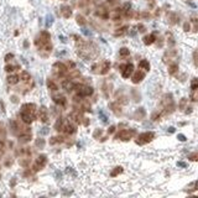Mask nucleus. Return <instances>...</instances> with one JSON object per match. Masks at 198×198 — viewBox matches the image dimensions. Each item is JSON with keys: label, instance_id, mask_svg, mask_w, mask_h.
Listing matches in <instances>:
<instances>
[{"label": "nucleus", "instance_id": "47", "mask_svg": "<svg viewBox=\"0 0 198 198\" xmlns=\"http://www.w3.org/2000/svg\"><path fill=\"white\" fill-rule=\"evenodd\" d=\"M193 92H194V93L191 96V99H192L193 102H197V100H198V93H196V90H193Z\"/></svg>", "mask_w": 198, "mask_h": 198}, {"label": "nucleus", "instance_id": "38", "mask_svg": "<svg viewBox=\"0 0 198 198\" xmlns=\"http://www.w3.org/2000/svg\"><path fill=\"white\" fill-rule=\"evenodd\" d=\"M52 23H53V17H52L51 15H47V17H46V26L50 27L52 25Z\"/></svg>", "mask_w": 198, "mask_h": 198}, {"label": "nucleus", "instance_id": "26", "mask_svg": "<svg viewBox=\"0 0 198 198\" xmlns=\"http://www.w3.org/2000/svg\"><path fill=\"white\" fill-rule=\"evenodd\" d=\"M8 83L9 84H16V83L19 82V77L16 76V75H13V76H9L8 78Z\"/></svg>", "mask_w": 198, "mask_h": 198}, {"label": "nucleus", "instance_id": "3", "mask_svg": "<svg viewBox=\"0 0 198 198\" xmlns=\"http://www.w3.org/2000/svg\"><path fill=\"white\" fill-rule=\"evenodd\" d=\"M154 138H155V133H152V131L142 133V134H140L139 136H138V139H136V144H138V145H145V144L150 142Z\"/></svg>", "mask_w": 198, "mask_h": 198}, {"label": "nucleus", "instance_id": "6", "mask_svg": "<svg viewBox=\"0 0 198 198\" xmlns=\"http://www.w3.org/2000/svg\"><path fill=\"white\" fill-rule=\"evenodd\" d=\"M46 162H47V156L46 155H40L36 159L35 163H34V171H40L46 165Z\"/></svg>", "mask_w": 198, "mask_h": 198}, {"label": "nucleus", "instance_id": "18", "mask_svg": "<svg viewBox=\"0 0 198 198\" xmlns=\"http://www.w3.org/2000/svg\"><path fill=\"white\" fill-rule=\"evenodd\" d=\"M145 115H146V113H145V109H144V108H139V109H136V111H135L134 118L136 119V120H141V119L145 118Z\"/></svg>", "mask_w": 198, "mask_h": 198}, {"label": "nucleus", "instance_id": "49", "mask_svg": "<svg viewBox=\"0 0 198 198\" xmlns=\"http://www.w3.org/2000/svg\"><path fill=\"white\" fill-rule=\"evenodd\" d=\"M177 139H178L180 141H186V136L183 134H178V136H177Z\"/></svg>", "mask_w": 198, "mask_h": 198}, {"label": "nucleus", "instance_id": "1", "mask_svg": "<svg viewBox=\"0 0 198 198\" xmlns=\"http://www.w3.org/2000/svg\"><path fill=\"white\" fill-rule=\"evenodd\" d=\"M162 105H163V109H165V114H170L175 109V105H173V98H172V94L171 93H167V94H165L162 97Z\"/></svg>", "mask_w": 198, "mask_h": 198}, {"label": "nucleus", "instance_id": "54", "mask_svg": "<svg viewBox=\"0 0 198 198\" xmlns=\"http://www.w3.org/2000/svg\"><path fill=\"white\" fill-rule=\"evenodd\" d=\"M114 131H115V126H114V125H111V126L108 129V133L111 134V133H114Z\"/></svg>", "mask_w": 198, "mask_h": 198}, {"label": "nucleus", "instance_id": "5", "mask_svg": "<svg viewBox=\"0 0 198 198\" xmlns=\"http://www.w3.org/2000/svg\"><path fill=\"white\" fill-rule=\"evenodd\" d=\"M52 68H53V72H55V73H56L57 76H59V77L65 76L67 72H68V67H67L66 65L62 63V62H56Z\"/></svg>", "mask_w": 198, "mask_h": 198}, {"label": "nucleus", "instance_id": "19", "mask_svg": "<svg viewBox=\"0 0 198 198\" xmlns=\"http://www.w3.org/2000/svg\"><path fill=\"white\" fill-rule=\"evenodd\" d=\"M156 41V36H155V34H150V35H148V36H145L144 37V44L146 45V46H150L151 44H154Z\"/></svg>", "mask_w": 198, "mask_h": 198}, {"label": "nucleus", "instance_id": "61", "mask_svg": "<svg viewBox=\"0 0 198 198\" xmlns=\"http://www.w3.org/2000/svg\"><path fill=\"white\" fill-rule=\"evenodd\" d=\"M169 131H170V133H175V128H170Z\"/></svg>", "mask_w": 198, "mask_h": 198}, {"label": "nucleus", "instance_id": "8", "mask_svg": "<svg viewBox=\"0 0 198 198\" xmlns=\"http://www.w3.org/2000/svg\"><path fill=\"white\" fill-rule=\"evenodd\" d=\"M20 117H21L23 121L26 123V124H31L34 121L35 117H34V114L32 113H27V111H21V114H20Z\"/></svg>", "mask_w": 198, "mask_h": 198}, {"label": "nucleus", "instance_id": "51", "mask_svg": "<svg viewBox=\"0 0 198 198\" xmlns=\"http://www.w3.org/2000/svg\"><path fill=\"white\" fill-rule=\"evenodd\" d=\"M4 154V144L0 141V157H2V155Z\"/></svg>", "mask_w": 198, "mask_h": 198}, {"label": "nucleus", "instance_id": "37", "mask_svg": "<svg viewBox=\"0 0 198 198\" xmlns=\"http://www.w3.org/2000/svg\"><path fill=\"white\" fill-rule=\"evenodd\" d=\"M188 159H190L191 161H198V151H196V152L191 154V155L188 156Z\"/></svg>", "mask_w": 198, "mask_h": 198}, {"label": "nucleus", "instance_id": "33", "mask_svg": "<svg viewBox=\"0 0 198 198\" xmlns=\"http://www.w3.org/2000/svg\"><path fill=\"white\" fill-rule=\"evenodd\" d=\"M35 145H36V148H38V149H42V148L45 146V140H44V139H36Z\"/></svg>", "mask_w": 198, "mask_h": 198}, {"label": "nucleus", "instance_id": "57", "mask_svg": "<svg viewBox=\"0 0 198 198\" xmlns=\"http://www.w3.org/2000/svg\"><path fill=\"white\" fill-rule=\"evenodd\" d=\"M47 133H48V129L47 128H44V130H41V134H44V135L47 134Z\"/></svg>", "mask_w": 198, "mask_h": 198}, {"label": "nucleus", "instance_id": "31", "mask_svg": "<svg viewBox=\"0 0 198 198\" xmlns=\"http://www.w3.org/2000/svg\"><path fill=\"white\" fill-rule=\"evenodd\" d=\"M123 172V167H120V166H118V167H115L113 171H111V173H110V176L111 177H115V176H118L119 173H121Z\"/></svg>", "mask_w": 198, "mask_h": 198}, {"label": "nucleus", "instance_id": "7", "mask_svg": "<svg viewBox=\"0 0 198 198\" xmlns=\"http://www.w3.org/2000/svg\"><path fill=\"white\" fill-rule=\"evenodd\" d=\"M121 76L123 78H129L131 76V73L134 72V65L133 63H128L125 66H121Z\"/></svg>", "mask_w": 198, "mask_h": 198}, {"label": "nucleus", "instance_id": "59", "mask_svg": "<svg viewBox=\"0 0 198 198\" xmlns=\"http://www.w3.org/2000/svg\"><path fill=\"white\" fill-rule=\"evenodd\" d=\"M11 100H13L14 103H16V102H17V98H16V97H13V98H11Z\"/></svg>", "mask_w": 198, "mask_h": 198}, {"label": "nucleus", "instance_id": "22", "mask_svg": "<svg viewBox=\"0 0 198 198\" xmlns=\"http://www.w3.org/2000/svg\"><path fill=\"white\" fill-rule=\"evenodd\" d=\"M69 118H71V120H73L76 124H82V120H81V114L79 113H77V111H75V113H72L71 115H69Z\"/></svg>", "mask_w": 198, "mask_h": 198}, {"label": "nucleus", "instance_id": "36", "mask_svg": "<svg viewBox=\"0 0 198 198\" xmlns=\"http://www.w3.org/2000/svg\"><path fill=\"white\" fill-rule=\"evenodd\" d=\"M191 89H192V90H197V89H198V79H197V78H193V79H192Z\"/></svg>", "mask_w": 198, "mask_h": 198}, {"label": "nucleus", "instance_id": "50", "mask_svg": "<svg viewBox=\"0 0 198 198\" xmlns=\"http://www.w3.org/2000/svg\"><path fill=\"white\" fill-rule=\"evenodd\" d=\"M129 9H130V4H129V3L124 4V6H123V11H128Z\"/></svg>", "mask_w": 198, "mask_h": 198}, {"label": "nucleus", "instance_id": "46", "mask_svg": "<svg viewBox=\"0 0 198 198\" xmlns=\"http://www.w3.org/2000/svg\"><path fill=\"white\" fill-rule=\"evenodd\" d=\"M183 30L186 31V32H188V31L191 30V25H190V23H184V24H183Z\"/></svg>", "mask_w": 198, "mask_h": 198}, {"label": "nucleus", "instance_id": "24", "mask_svg": "<svg viewBox=\"0 0 198 198\" xmlns=\"http://www.w3.org/2000/svg\"><path fill=\"white\" fill-rule=\"evenodd\" d=\"M63 125H65V119L63 118H58L57 121H56V124H55V129L58 130V131H61L62 128H63Z\"/></svg>", "mask_w": 198, "mask_h": 198}, {"label": "nucleus", "instance_id": "48", "mask_svg": "<svg viewBox=\"0 0 198 198\" xmlns=\"http://www.w3.org/2000/svg\"><path fill=\"white\" fill-rule=\"evenodd\" d=\"M11 58H14V55H13V53H8V55L5 56V61H8V62L11 61Z\"/></svg>", "mask_w": 198, "mask_h": 198}, {"label": "nucleus", "instance_id": "11", "mask_svg": "<svg viewBox=\"0 0 198 198\" xmlns=\"http://www.w3.org/2000/svg\"><path fill=\"white\" fill-rule=\"evenodd\" d=\"M144 78H145V73L142 71H138V72H135L134 73L131 81H133V83H135V84H138V83H140Z\"/></svg>", "mask_w": 198, "mask_h": 198}, {"label": "nucleus", "instance_id": "43", "mask_svg": "<svg viewBox=\"0 0 198 198\" xmlns=\"http://www.w3.org/2000/svg\"><path fill=\"white\" fill-rule=\"evenodd\" d=\"M160 117H161V114H160V113H157V111H155V113H152L151 119H152V120H159V119H160Z\"/></svg>", "mask_w": 198, "mask_h": 198}, {"label": "nucleus", "instance_id": "45", "mask_svg": "<svg viewBox=\"0 0 198 198\" xmlns=\"http://www.w3.org/2000/svg\"><path fill=\"white\" fill-rule=\"evenodd\" d=\"M102 129H98V130H96L94 131V134H93V138H94V139H98V136H99V135H102Z\"/></svg>", "mask_w": 198, "mask_h": 198}, {"label": "nucleus", "instance_id": "16", "mask_svg": "<svg viewBox=\"0 0 198 198\" xmlns=\"http://www.w3.org/2000/svg\"><path fill=\"white\" fill-rule=\"evenodd\" d=\"M36 110V105L32 103H27V104H24V105L21 107V111H27V113H35Z\"/></svg>", "mask_w": 198, "mask_h": 198}, {"label": "nucleus", "instance_id": "12", "mask_svg": "<svg viewBox=\"0 0 198 198\" xmlns=\"http://www.w3.org/2000/svg\"><path fill=\"white\" fill-rule=\"evenodd\" d=\"M62 131H63L65 134L72 135V134H75V133L77 131V129H76L75 125H72L71 123H68V124H65V125H63V128H62Z\"/></svg>", "mask_w": 198, "mask_h": 198}, {"label": "nucleus", "instance_id": "40", "mask_svg": "<svg viewBox=\"0 0 198 198\" xmlns=\"http://www.w3.org/2000/svg\"><path fill=\"white\" fill-rule=\"evenodd\" d=\"M186 104H187V98H182L181 102H180V110H183L184 109Z\"/></svg>", "mask_w": 198, "mask_h": 198}, {"label": "nucleus", "instance_id": "56", "mask_svg": "<svg viewBox=\"0 0 198 198\" xmlns=\"http://www.w3.org/2000/svg\"><path fill=\"white\" fill-rule=\"evenodd\" d=\"M177 166H181V167H186L187 165H186L184 162H177Z\"/></svg>", "mask_w": 198, "mask_h": 198}, {"label": "nucleus", "instance_id": "13", "mask_svg": "<svg viewBox=\"0 0 198 198\" xmlns=\"http://www.w3.org/2000/svg\"><path fill=\"white\" fill-rule=\"evenodd\" d=\"M61 14L63 17L66 19H69L72 16V8L68 6V5H62L61 6Z\"/></svg>", "mask_w": 198, "mask_h": 198}, {"label": "nucleus", "instance_id": "2", "mask_svg": "<svg viewBox=\"0 0 198 198\" xmlns=\"http://www.w3.org/2000/svg\"><path fill=\"white\" fill-rule=\"evenodd\" d=\"M135 135H136V130H135V129H124V130H121V131H119L117 134L115 139L123 140V141H128L131 138H134Z\"/></svg>", "mask_w": 198, "mask_h": 198}, {"label": "nucleus", "instance_id": "58", "mask_svg": "<svg viewBox=\"0 0 198 198\" xmlns=\"http://www.w3.org/2000/svg\"><path fill=\"white\" fill-rule=\"evenodd\" d=\"M83 124H84V125H86V126H87V125L89 124V120H88V119L86 118V120H84V123H83Z\"/></svg>", "mask_w": 198, "mask_h": 198}, {"label": "nucleus", "instance_id": "27", "mask_svg": "<svg viewBox=\"0 0 198 198\" xmlns=\"http://www.w3.org/2000/svg\"><path fill=\"white\" fill-rule=\"evenodd\" d=\"M31 140V134L30 133H24L21 136H20V142H29Z\"/></svg>", "mask_w": 198, "mask_h": 198}, {"label": "nucleus", "instance_id": "52", "mask_svg": "<svg viewBox=\"0 0 198 198\" xmlns=\"http://www.w3.org/2000/svg\"><path fill=\"white\" fill-rule=\"evenodd\" d=\"M169 36H170V40H169V45H170V46H173V45H175L173 37H172V35H170V34H169Z\"/></svg>", "mask_w": 198, "mask_h": 198}, {"label": "nucleus", "instance_id": "20", "mask_svg": "<svg viewBox=\"0 0 198 198\" xmlns=\"http://www.w3.org/2000/svg\"><path fill=\"white\" fill-rule=\"evenodd\" d=\"M110 109L113 110V113L115 114V115H121V109H120V105L119 103H111L110 104Z\"/></svg>", "mask_w": 198, "mask_h": 198}, {"label": "nucleus", "instance_id": "42", "mask_svg": "<svg viewBox=\"0 0 198 198\" xmlns=\"http://www.w3.org/2000/svg\"><path fill=\"white\" fill-rule=\"evenodd\" d=\"M77 23H78L79 25H84V24H86V20H84V17H83V16L77 15Z\"/></svg>", "mask_w": 198, "mask_h": 198}, {"label": "nucleus", "instance_id": "35", "mask_svg": "<svg viewBox=\"0 0 198 198\" xmlns=\"http://www.w3.org/2000/svg\"><path fill=\"white\" fill-rule=\"evenodd\" d=\"M128 30V26H123L121 29H118V31H115V36H120V35H124L125 31Z\"/></svg>", "mask_w": 198, "mask_h": 198}, {"label": "nucleus", "instance_id": "30", "mask_svg": "<svg viewBox=\"0 0 198 198\" xmlns=\"http://www.w3.org/2000/svg\"><path fill=\"white\" fill-rule=\"evenodd\" d=\"M47 87H48V89H51V90H57L58 88H57V84L55 82H52L51 79H48L47 81Z\"/></svg>", "mask_w": 198, "mask_h": 198}, {"label": "nucleus", "instance_id": "15", "mask_svg": "<svg viewBox=\"0 0 198 198\" xmlns=\"http://www.w3.org/2000/svg\"><path fill=\"white\" fill-rule=\"evenodd\" d=\"M38 118L41 121H44V123H47L48 120V117H47V110L45 107H41L40 110H38Z\"/></svg>", "mask_w": 198, "mask_h": 198}, {"label": "nucleus", "instance_id": "17", "mask_svg": "<svg viewBox=\"0 0 198 198\" xmlns=\"http://www.w3.org/2000/svg\"><path fill=\"white\" fill-rule=\"evenodd\" d=\"M110 69V62L109 61H104L103 63L100 65V71H99V73L100 75H107L108 72Z\"/></svg>", "mask_w": 198, "mask_h": 198}, {"label": "nucleus", "instance_id": "25", "mask_svg": "<svg viewBox=\"0 0 198 198\" xmlns=\"http://www.w3.org/2000/svg\"><path fill=\"white\" fill-rule=\"evenodd\" d=\"M177 71H178V65H177V63H171L170 67H169V73L171 76H173L175 73H177Z\"/></svg>", "mask_w": 198, "mask_h": 198}, {"label": "nucleus", "instance_id": "29", "mask_svg": "<svg viewBox=\"0 0 198 198\" xmlns=\"http://www.w3.org/2000/svg\"><path fill=\"white\" fill-rule=\"evenodd\" d=\"M63 141V138H61V136H53V138H51L50 140V144L51 145H55V144H59Z\"/></svg>", "mask_w": 198, "mask_h": 198}, {"label": "nucleus", "instance_id": "32", "mask_svg": "<svg viewBox=\"0 0 198 198\" xmlns=\"http://www.w3.org/2000/svg\"><path fill=\"white\" fill-rule=\"evenodd\" d=\"M119 55H120L121 57L129 56V55H130V51H129V48H126V47H123V48H120V51H119Z\"/></svg>", "mask_w": 198, "mask_h": 198}, {"label": "nucleus", "instance_id": "39", "mask_svg": "<svg viewBox=\"0 0 198 198\" xmlns=\"http://www.w3.org/2000/svg\"><path fill=\"white\" fill-rule=\"evenodd\" d=\"M19 67L17 66H13V65H8L6 67H5V71L6 72H13V71H15V69H17Z\"/></svg>", "mask_w": 198, "mask_h": 198}, {"label": "nucleus", "instance_id": "14", "mask_svg": "<svg viewBox=\"0 0 198 198\" xmlns=\"http://www.w3.org/2000/svg\"><path fill=\"white\" fill-rule=\"evenodd\" d=\"M52 99H53V102L56 104H58V105H66V103H67V99L65 96H62V94H56L52 97Z\"/></svg>", "mask_w": 198, "mask_h": 198}, {"label": "nucleus", "instance_id": "10", "mask_svg": "<svg viewBox=\"0 0 198 198\" xmlns=\"http://www.w3.org/2000/svg\"><path fill=\"white\" fill-rule=\"evenodd\" d=\"M76 86H77V83L72 82L71 79H66V81L62 82V87H63V89H66V90H73V89H76Z\"/></svg>", "mask_w": 198, "mask_h": 198}, {"label": "nucleus", "instance_id": "41", "mask_svg": "<svg viewBox=\"0 0 198 198\" xmlns=\"http://www.w3.org/2000/svg\"><path fill=\"white\" fill-rule=\"evenodd\" d=\"M193 62H194V66L198 67V51L193 52Z\"/></svg>", "mask_w": 198, "mask_h": 198}, {"label": "nucleus", "instance_id": "60", "mask_svg": "<svg viewBox=\"0 0 198 198\" xmlns=\"http://www.w3.org/2000/svg\"><path fill=\"white\" fill-rule=\"evenodd\" d=\"M193 184H194V186H196V188H194V190H198V181H197V182H194V183H193Z\"/></svg>", "mask_w": 198, "mask_h": 198}, {"label": "nucleus", "instance_id": "53", "mask_svg": "<svg viewBox=\"0 0 198 198\" xmlns=\"http://www.w3.org/2000/svg\"><path fill=\"white\" fill-rule=\"evenodd\" d=\"M138 29H139L140 32H145V31H146V29H145L144 25H138Z\"/></svg>", "mask_w": 198, "mask_h": 198}, {"label": "nucleus", "instance_id": "9", "mask_svg": "<svg viewBox=\"0 0 198 198\" xmlns=\"http://www.w3.org/2000/svg\"><path fill=\"white\" fill-rule=\"evenodd\" d=\"M93 94V88L92 87H82L79 90H78V96L79 97H89Z\"/></svg>", "mask_w": 198, "mask_h": 198}, {"label": "nucleus", "instance_id": "28", "mask_svg": "<svg viewBox=\"0 0 198 198\" xmlns=\"http://www.w3.org/2000/svg\"><path fill=\"white\" fill-rule=\"evenodd\" d=\"M177 20H178V16H177L175 13H171V14H169V21H170V24H176L177 23Z\"/></svg>", "mask_w": 198, "mask_h": 198}, {"label": "nucleus", "instance_id": "23", "mask_svg": "<svg viewBox=\"0 0 198 198\" xmlns=\"http://www.w3.org/2000/svg\"><path fill=\"white\" fill-rule=\"evenodd\" d=\"M120 16H121V10H119V9L113 10V11L110 13V17H111V20H119Z\"/></svg>", "mask_w": 198, "mask_h": 198}, {"label": "nucleus", "instance_id": "21", "mask_svg": "<svg viewBox=\"0 0 198 198\" xmlns=\"http://www.w3.org/2000/svg\"><path fill=\"white\" fill-rule=\"evenodd\" d=\"M139 68L140 69H144V71H150V63H149V61H146V59H141L140 62H139Z\"/></svg>", "mask_w": 198, "mask_h": 198}, {"label": "nucleus", "instance_id": "55", "mask_svg": "<svg viewBox=\"0 0 198 198\" xmlns=\"http://www.w3.org/2000/svg\"><path fill=\"white\" fill-rule=\"evenodd\" d=\"M75 66H76V65L73 63V62H68V67H69L71 69H72V68H75Z\"/></svg>", "mask_w": 198, "mask_h": 198}, {"label": "nucleus", "instance_id": "44", "mask_svg": "<svg viewBox=\"0 0 198 198\" xmlns=\"http://www.w3.org/2000/svg\"><path fill=\"white\" fill-rule=\"evenodd\" d=\"M99 118L103 120V123H107V121H108V118H107V115H105V114H104L103 111H100V113H99Z\"/></svg>", "mask_w": 198, "mask_h": 198}, {"label": "nucleus", "instance_id": "34", "mask_svg": "<svg viewBox=\"0 0 198 198\" xmlns=\"http://www.w3.org/2000/svg\"><path fill=\"white\" fill-rule=\"evenodd\" d=\"M20 78H21L24 82H27V81H30L31 79V77H30V73H29V72H23V73H21V76H20Z\"/></svg>", "mask_w": 198, "mask_h": 198}, {"label": "nucleus", "instance_id": "4", "mask_svg": "<svg viewBox=\"0 0 198 198\" xmlns=\"http://www.w3.org/2000/svg\"><path fill=\"white\" fill-rule=\"evenodd\" d=\"M50 38H51V36H50V34L47 32V31H42V32L38 35V37H36L35 45H36V46H40V47H42L44 45H46V44L50 42Z\"/></svg>", "mask_w": 198, "mask_h": 198}]
</instances>
